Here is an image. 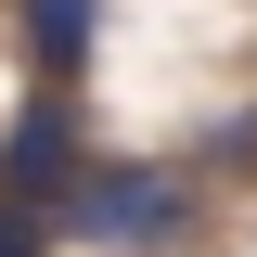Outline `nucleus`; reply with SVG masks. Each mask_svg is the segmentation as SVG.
<instances>
[{
    "label": "nucleus",
    "mask_w": 257,
    "mask_h": 257,
    "mask_svg": "<svg viewBox=\"0 0 257 257\" xmlns=\"http://www.w3.org/2000/svg\"><path fill=\"white\" fill-rule=\"evenodd\" d=\"M77 180V103L39 90L26 116H13V142H0V206H39V193Z\"/></svg>",
    "instance_id": "f03ea898"
},
{
    "label": "nucleus",
    "mask_w": 257,
    "mask_h": 257,
    "mask_svg": "<svg viewBox=\"0 0 257 257\" xmlns=\"http://www.w3.org/2000/svg\"><path fill=\"white\" fill-rule=\"evenodd\" d=\"M52 244V219H39V206H0V257H39Z\"/></svg>",
    "instance_id": "20e7f679"
},
{
    "label": "nucleus",
    "mask_w": 257,
    "mask_h": 257,
    "mask_svg": "<svg viewBox=\"0 0 257 257\" xmlns=\"http://www.w3.org/2000/svg\"><path fill=\"white\" fill-rule=\"evenodd\" d=\"M26 52H39V77H77V64H90V0H26Z\"/></svg>",
    "instance_id": "7ed1b4c3"
},
{
    "label": "nucleus",
    "mask_w": 257,
    "mask_h": 257,
    "mask_svg": "<svg viewBox=\"0 0 257 257\" xmlns=\"http://www.w3.org/2000/svg\"><path fill=\"white\" fill-rule=\"evenodd\" d=\"M64 231L142 257V244H180V231H193V193H180V167L116 155V167H77V180H64Z\"/></svg>",
    "instance_id": "f257e3e1"
}]
</instances>
